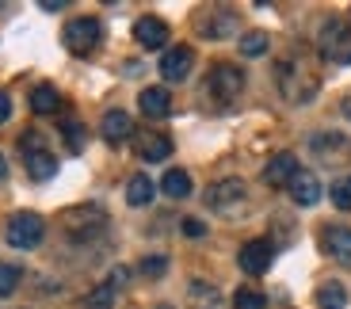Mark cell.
<instances>
[{
  "instance_id": "cell-1",
  "label": "cell",
  "mask_w": 351,
  "mask_h": 309,
  "mask_svg": "<svg viewBox=\"0 0 351 309\" xmlns=\"http://www.w3.org/2000/svg\"><path fill=\"white\" fill-rule=\"evenodd\" d=\"M275 80H279V92L290 99V103L306 107L309 99L317 96V88H321V77L317 73L306 69V62H298V58H287V62H279V69H275Z\"/></svg>"
},
{
  "instance_id": "cell-2",
  "label": "cell",
  "mask_w": 351,
  "mask_h": 309,
  "mask_svg": "<svg viewBox=\"0 0 351 309\" xmlns=\"http://www.w3.org/2000/svg\"><path fill=\"white\" fill-rule=\"evenodd\" d=\"M62 225L73 240H92L96 233H104L107 225V210L96 203H84V206H73V210L62 214Z\"/></svg>"
},
{
  "instance_id": "cell-3",
  "label": "cell",
  "mask_w": 351,
  "mask_h": 309,
  "mask_svg": "<svg viewBox=\"0 0 351 309\" xmlns=\"http://www.w3.org/2000/svg\"><path fill=\"white\" fill-rule=\"evenodd\" d=\"M43 237H46V221H43V214H35V210L12 214L8 225H4V240H8L12 248H35V245H43Z\"/></svg>"
},
{
  "instance_id": "cell-4",
  "label": "cell",
  "mask_w": 351,
  "mask_h": 309,
  "mask_svg": "<svg viewBox=\"0 0 351 309\" xmlns=\"http://www.w3.org/2000/svg\"><path fill=\"white\" fill-rule=\"evenodd\" d=\"M248 203V187L245 180L229 176V180H218V184L206 187V206H210L214 214H241Z\"/></svg>"
},
{
  "instance_id": "cell-5",
  "label": "cell",
  "mask_w": 351,
  "mask_h": 309,
  "mask_svg": "<svg viewBox=\"0 0 351 309\" xmlns=\"http://www.w3.org/2000/svg\"><path fill=\"white\" fill-rule=\"evenodd\" d=\"M317 50L325 53V62H332V65H348V62H351V27L343 23V19H328V23L321 27Z\"/></svg>"
},
{
  "instance_id": "cell-6",
  "label": "cell",
  "mask_w": 351,
  "mask_h": 309,
  "mask_svg": "<svg viewBox=\"0 0 351 309\" xmlns=\"http://www.w3.org/2000/svg\"><path fill=\"white\" fill-rule=\"evenodd\" d=\"M206 92H210L218 103H233V99L245 92V73L229 62H218L210 69V77H206Z\"/></svg>"
},
{
  "instance_id": "cell-7",
  "label": "cell",
  "mask_w": 351,
  "mask_h": 309,
  "mask_svg": "<svg viewBox=\"0 0 351 309\" xmlns=\"http://www.w3.org/2000/svg\"><path fill=\"white\" fill-rule=\"evenodd\" d=\"M99 35H104V31H99V19H92V16H80V19H73L69 27H65V50L69 53H80V58H84V53H92L99 46Z\"/></svg>"
},
{
  "instance_id": "cell-8",
  "label": "cell",
  "mask_w": 351,
  "mask_h": 309,
  "mask_svg": "<svg viewBox=\"0 0 351 309\" xmlns=\"http://www.w3.org/2000/svg\"><path fill=\"white\" fill-rule=\"evenodd\" d=\"M309 153H313L321 164H340V160L351 157V142L343 134L325 130V134H313V138H309Z\"/></svg>"
},
{
  "instance_id": "cell-9",
  "label": "cell",
  "mask_w": 351,
  "mask_h": 309,
  "mask_svg": "<svg viewBox=\"0 0 351 309\" xmlns=\"http://www.w3.org/2000/svg\"><path fill=\"white\" fill-rule=\"evenodd\" d=\"M237 264H241V271L245 275H263L267 267L275 264V245L271 240H248L245 248H241V256H237Z\"/></svg>"
},
{
  "instance_id": "cell-10",
  "label": "cell",
  "mask_w": 351,
  "mask_h": 309,
  "mask_svg": "<svg viewBox=\"0 0 351 309\" xmlns=\"http://www.w3.org/2000/svg\"><path fill=\"white\" fill-rule=\"evenodd\" d=\"M191 65H195V50L191 46H172V50L160 53V77L180 84V80L191 77Z\"/></svg>"
},
{
  "instance_id": "cell-11",
  "label": "cell",
  "mask_w": 351,
  "mask_h": 309,
  "mask_svg": "<svg viewBox=\"0 0 351 309\" xmlns=\"http://www.w3.org/2000/svg\"><path fill=\"white\" fill-rule=\"evenodd\" d=\"M199 35L202 38H226L237 31V12H229V8H206L199 12Z\"/></svg>"
},
{
  "instance_id": "cell-12",
  "label": "cell",
  "mask_w": 351,
  "mask_h": 309,
  "mask_svg": "<svg viewBox=\"0 0 351 309\" xmlns=\"http://www.w3.org/2000/svg\"><path fill=\"white\" fill-rule=\"evenodd\" d=\"M134 149H138L141 160H149V164H157V160L172 157V138L168 134H157V130H134Z\"/></svg>"
},
{
  "instance_id": "cell-13",
  "label": "cell",
  "mask_w": 351,
  "mask_h": 309,
  "mask_svg": "<svg viewBox=\"0 0 351 309\" xmlns=\"http://www.w3.org/2000/svg\"><path fill=\"white\" fill-rule=\"evenodd\" d=\"M287 195L298 206H317V199H321V180H317V172L298 168V172H294V180L287 184Z\"/></svg>"
},
{
  "instance_id": "cell-14",
  "label": "cell",
  "mask_w": 351,
  "mask_h": 309,
  "mask_svg": "<svg viewBox=\"0 0 351 309\" xmlns=\"http://www.w3.org/2000/svg\"><path fill=\"white\" fill-rule=\"evenodd\" d=\"M134 38H138L141 50H165L168 42V23L157 16H141L138 23H134Z\"/></svg>"
},
{
  "instance_id": "cell-15",
  "label": "cell",
  "mask_w": 351,
  "mask_h": 309,
  "mask_svg": "<svg viewBox=\"0 0 351 309\" xmlns=\"http://www.w3.org/2000/svg\"><path fill=\"white\" fill-rule=\"evenodd\" d=\"M321 248H325V256H332L336 264L351 267V230L348 225H328L321 233Z\"/></svg>"
},
{
  "instance_id": "cell-16",
  "label": "cell",
  "mask_w": 351,
  "mask_h": 309,
  "mask_svg": "<svg viewBox=\"0 0 351 309\" xmlns=\"http://www.w3.org/2000/svg\"><path fill=\"white\" fill-rule=\"evenodd\" d=\"M99 134H104V142L123 145L126 138H134V119L126 111H107L104 123H99Z\"/></svg>"
},
{
  "instance_id": "cell-17",
  "label": "cell",
  "mask_w": 351,
  "mask_h": 309,
  "mask_svg": "<svg viewBox=\"0 0 351 309\" xmlns=\"http://www.w3.org/2000/svg\"><path fill=\"white\" fill-rule=\"evenodd\" d=\"M294 172H298V157H294V153H279V157H271L267 168H263V184L287 187L290 180H294Z\"/></svg>"
},
{
  "instance_id": "cell-18",
  "label": "cell",
  "mask_w": 351,
  "mask_h": 309,
  "mask_svg": "<svg viewBox=\"0 0 351 309\" xmlns=\"http://www.w3.org/2000/svg\"><path fill=\"white\" fill-rule=\"evenodd\" d=\"M23 157H27V176L35 184H46V180L58 176V157L50 149H35V153H23Z\"/></svg>"
},
{
  "instance_id": "cell-19",
  "label": "cell",
  "mask_w": 351,
  "mask_h": 309,
  "mask_svg": "<svg viewBox=\"0 0 351 309\" xmlns=\"http://www.w3.org/2000/svg\"><path fill=\"white\" fill-rule=\"evenodd\" d=\"M138 107H141V115L145 119H165L168 111H172V96H168V88H145L138 96Z\"/></svg>"
},
{
  "instance_id": "cell-20",
  "label": "cell",
  "mask_w": 351,
  "mask_h": 309,
  "mask_svg": "<svg viewBox=\"0 0 351 309\" xmlns=\"http://www.w3.org/2000/svg\"><path fill=\"white\" fill-rule=\"evenodd\" d=\"M58 107H62V92L53 88V84L31 88V111H35V115H53Z\"/></svg>"
},
{
  "instance_id": "cell-21",
  "label": "cell",
  "mask_w": 351,
  "mask_h": 309,
  "mask_svg": "<svg viewBox=\"0 0 351 309\" xmlns=\"http://www.w3.org/2000/svg\"><path fill=\"white\" fill-rule=\"evenodd\" d=\"M160 191L168 199H187L191 195V176H187L184 168H168L165 176H160Z\"/></svg>"
},
{
  "instance_id": "cell-22",
  "label": "cell",
  "mask_w": 351,
  "mask_h": 309,
  "mask_svg": "<svg viewBox=\"0 0 351 309\" xmlns=\"http://www.w3.org/2000/svg\"><path fill=\"white\" fill-rule=\"evenodd\" d=\"M153 191H157V187H153V180L138 172V176L126 184V203H130V206H149L153 203Z\"/></svg>"
},
{
  "instance_id": "cell-23",
  "label": "cell",
  "mask_w": 351,
  "mask_h": 309,
  "mask_svg": "<svg viewBox=\"0 0 351 309\" xmlns=\"http://www.w3.org/2000/svg\"><path fill=\"white\" fill-rule=\"evenodd\" d=\"M187 298H191L195 309H218V291H214L206 279H191V286H187Z\"/></svg>"
},
{
  "instance_id": "cell-24",
  "label": "cell",
  "mask_w": 351,
  "mask_h": 309,
  "mask_svg": "<svg viewBox=\"0 0 351 309\" xmlns=\"http://www.w3.org/2000/svg\"><path fill=\"white\" fill-rule=\"evenodd\" d=\"M317 306H321V309H343V306H348V286L321 283V286H317Z\"/></svg>"
},
{
  "instance_id": "cell-25",
  "label": "cell",
  "mask_w": 351,
  "mask_h": 309,
  "mask_svg": "<svg viewBox=\"0 0 351 309\" xmlns=\"http://www.w3.org/2000/svg\"><path fill=\"white\" fill-rule=\"evenodd\" d=\"M237 46H241L245 58H260V53L271 50V35H267V31H248V35H241Z\"/></svg>"
},
{
  "instance_id": "cell-26",
  "label": "cell",
  "mask_w": 351,
  "mask_h": 309,
  "mask_svg": "<svg viewBox=\"0 0 351 309\" xmlns=\"http://www.w3.org/2000/svg\"><path fill=\"white\" fill-rule=\"evenodd\" d=\"M233 309H267V298H263L256 286H241L233 294Z\"/></svg>"
},
{
  "instance_id": "cell-27",
  "label": "cell",
  "mask_w": 351,
  "mask_h": 309,
  "mask_svg": "<svg viewBox=\"0 0 351 309\" xmlns=\"http://www.w3.org/2000/svg\"><path fill=\"white\" fill-rule=\"evenodd\" d=\"M328 199H332L336 210H351V176H340L332 184V191H328Z\"/></svg>"
},
{
  "instance_id": "cell-28",
  "label": "cell",
  "mask_w": 351,
  "mask_h": 309,
  "mask_svg": "<svg viewBox=\"0 0 351 309\" xmlns=\"http://www.w3.org/2000/svg\"><path fill=\"white\" fill-rule=\"evenodd\" d=\"M84 306H88V309H111V306H114V286H111V283L96 286V291L84 298Z\"/></svg>"
},
{
  "instance_id": "cell-29",
  "label": "cell",
  "mask_w": 351,
  "mask_h": 309,
  "mask_svg": "<svg viewBox=\"0 0 351 309\" xmlns=\"http://www.w3.org/2000/svg\"><path fill=\"white\" fill-rule=\"evenodd\" d=\"M19 279H23V271H19L16 264H0V298H8L19 286Z\"/></svg>"
},
{
  "instance_id": "cell-30",
  "label": "cell",
  "mask_w": 351,
  "mask_h": 309,
  "mask_svg": "<svg viewBox=\"0 0 351 309\" xmlns=\"http://www.w3.org/2000/svg\"><path fill=\"white\" fill-rule=\"evenodd\" d=\"M62 134H65V145H69V153H80V149H84V126H80L77 119H69V123L62 126Z\"/></svg>"
},
{
  "instance_id": "cell-31",
  "label": "cell",
  "mask_w": 351,
  "mask_h": 309,
  "mask_svg": "<svg viewBox=\"0 0 351 309\" xmlns=\"http://www.w3.org/2000/svg\"><path fill=\"white\" fill-rule=\"evenodd\" d=\"M165 271H168V256H145L141 260V275H145V279H160Z\"/></svg>"
},
{
  "instance_id": "cell-32",
  "label": "cell",
  "mask_w": 351,
  "mask_h": 309,
  "mask_svg": "<svg viewBox=\"0 0 351 309\" xmlns=\"http://www.w3.org/2000/svg\"><path fill=\"white\" fill-rule=\"evenodd\" d=\"M19 149H23V153H35V149H46V142H43V134H38V130H27V134H23V142H19Z\"/></svg>"
},
{
  "instance_id": "cell-33",
  "label": "cell",
  "mask_w": 351,
  "mask_h": 309,
  "mask_svg": "<svg viewBox=\"0 0 351 309\" xmlns=\"http://www.w3.org/2000/svg\"><path fill=\"white\" fill-rule=\"evenodd\" d=\"M180 225H184V233H187V237H206V225H202L199 218H184Z\"/></svg>"
},
{
  "instance_id": "cell-34",
  "label": "cell",
  "mask_w": 351,
  "mask_h": 309,
  "mask_svg": "<svg viewBox=\"0 0 351 309\" xmlns=\"http://www.w3.org/2000/svg\"><path fill=\"white\" fill-rule=\"evenodd\" d=\"M12 119V99H8V92H0V123H8Z\"/></svg>"
},
{
  "instance_id": "cell-35",
  "label": "cell",
  "mask_w": 351,
  "mask_h": 309,
  "mask_svg": "<svg viewBox=\"0 0 351 309\" xmlns=\"http://www.w3.org/2000/svg\"><path fill=\"white\" fill-rule=\"evenodd\" d=\"M38 8H43V12H62V8H65V0H43Z\"/></svg>"
},
{
  "instance_id": "cell-36",
  "label": "cell",
  "mask_w": 351,
  "mask_h": 309,
  "mask_svg": "<svg viewBox=\"0 0 351 309\" xmlns=\"http://www.w3.org/2000/svg\"><path fill=\"white\" fill-rule=\"evenodd\" d=\"M340 111H343V115H348V119H351V92H348V96H343V103H340Z\"/></svg>"
},
{
  "instance_id": "cell-37",
  "label": "cell",
  "mask_w": 351,
  "mask_h": 309,
  "mask_svg": "<svg viewBox=\"0 0 351 309\" xmlns=\"http://www.w3.org/2000/svg\"><path fill=\"white\" fill-rule=\"evenodd\" d=\"M4 176H8V164H4V153H0V184H4Z\"/></svg>"
},
{
  "instance_id": "cell-38",
  "label": "cell",
  "mask_w": 351,
  "mask_h": 309,
  "mask_svg": "<svg viewBox=\"0 0 351 309\" xmlns=\"http://www.w3.org/2000/svg\"><path fill=\"white\" fill-rule=\"evenodd\" d=\"M157 309H172V306H157Z\"/></svg>"
}]
</instances>
